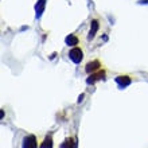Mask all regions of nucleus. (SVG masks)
Returning a JSON list of instances; mask_svg holds the SVG:
<instances>
[{"instance_id":"9b49d317","label":"nucleus","mask_w":148,"mask_h":148,"mask_svg":"<svg viewBox=\"0 0 148 148\" xmlns=\"http://www.w3.org/2000/svg\"><path fill=\"white\" fill-rule=\"evenodd\" d=\"M82 98H84V94H81V97L78 98V102H81V101H82Z\"/></svg>"},{"instance_id":"7ed1b4c3","label":"nucleus","mask_w":148,"mask_h":148,"mask_svg":"<svg viewBox=\"0 0 148 148\" xmlns=\"http://www.w3.org/2000/svg\"><path fill=\"white\" fill-rule=\"evenodd\" d=\"M100 79H105V71L104 70H98L97 73H92L89 77H88V79H86V84L93 85L94 82L100 81Z\"/></svg>"},{"instance_id":"f257e3e1","label":"nucleus","mask_w":148,"mask_h":148,"mask_svg":"<svg viewBox=\"0 0 148 148\" xmlns=\"http://www.w3.org/2000/svg\"><path fill=\"white\" fill-rule=\"evenodd\" d=\"M69 58L73 61L74 63H81L82 59H84V53H82V50L79 49V47H74V49H71L70 53H69Z\"/></svg>"},{"instance_id":"423d86ee","label":"nucleus","mask_w":148,"mask_h":148,"mask_svg":"<svg viewBox=\"0 0 148 148\" xmlns=\"http://www.w3.org/2000/svg\"><path fill=\"white\" fill-rule=\"evenodd\" d=\"M45 7H46V0H38L35 4V15L36 18H40L42 14L45 12Z\"/></svg>"},{"instance_id":"f03ea898","label":"nucleus","mask_w":148,"mask_h":148,"mask_svg":"<svg viewBox=\"0 0 148 148\" xmlns=\"http://www.w3.org/2000/svg\"><path fill=\"white\" fill-rule=\"evenodd\" d=\"M22 148H38V140L34 135H28L23 139Z\"/></svg>"},{"instance_id":"6e6552de","label":"nucleus","mask_w":148,"mask_h":148,"mask_svg":"<svg viewBox=\"0 0 148 148\" xmlns=\"http://www.w3.org/2000/svg\"><path fill=\"white\" fill-rule=\"evenodd\" d=\"M61 148H77V141H75V139H73V137H69V139H66V140L62 143Z\"/></svg>"},{"instance_id":"39448f33","label":"nucleus","mask_w":148,"mask_h":148,"mask_svg":"<svg viewBox=\"0 0 148 148\" xmlns=\"http://www.w3.org/2000/svg\"><path fill=\"white\" fill-rule=\"evenodd\" d=\"M116 82H117V85L120 86V88H127V86L131 85L132 79H131V77H128V75H117Z\"/></svg>"},{"instance_id":"9d476101","label":"nucleus","mask_w":148,"mask_h":148,"mask_svg":"<svg viewBox=\"0 0 148 148\" xmlns=\"http://www.w3.org/2000/svg\"><path fill=\"white\" fill-rule=\"evenodd\" d=\"M65 42H66L67 46H75V45H78V38L75 35H69L66 36Z\"/></svg>"},{"instance_id":"1a4fd4ad","label":"nucleus","mask_w":148,"mask_h":148,"mask_svg":"<svg viewBox=\"0 0 148 148\" xmlns=\"http://www.w3.org/2000/svg\"><path fill=\"white\" fill-rule=\"evenodd\" d=\"M39 148H53V137H51V135L45 137V140H43V143L40 144Z\"/></svg>"},{"instance_id":"20e7f679","label":"nucleus","mask_w":148,"mask_h":148,"mask_svg":"<svg viewBox=\"0 0 148 148\" xmlns=\"http://www.w3.org/2000/svg\"><path fill=\"white\" fill-rule=\"evenodd\" d=\"M100 67H101V62H100L98 59H94V61H90L89 63H86L85 70H86V73L92 74V73H94L96 70H98Z\"/></svg>"},{"instance_id":"0eeeda50","label":"nucleus","mask_w":148,"mask_h":148,"mask_svg":"<svg viewBox=\"0 0 148 148\" xmlns=\"http://www.w3.org/2000/svg\"><path fill=\"white\" fill-rule=\"evenodd\" d=\"M98 28H100V24H98L97 20H92V23H90V31H89V35H88V39H93L96 36V32L98 31Z\"/></svg>"}]
</instances>
